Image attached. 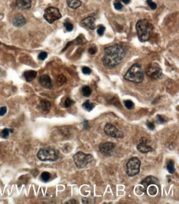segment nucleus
Segmentation results:
<instances>
[{"label": "nucleus", "instance_id": "nucleus-1", "mask_svg": "<svg viewBox=\"0 0 179 204\" xmlns=\"http://www.w3.org/2000/svg\"><path fill=\"white\" fill-rule=\"evenodd\" d=\"M127 52V48L123 44H117L106 48L102 58L103 64L109 68L115 67L120 64Z\"/></svg>", "mask_w": 179, "mask_h": 204}, {"label": "nucleus", "instance_id": "nucleus-2", "mask_svg": "<svg viewBox=\"0 0 179 204\" xmlns=\"http://www.w3.org/2000/svg\"><path fill=\"white\" fill-rule=\"evenodd\" d=\"M137 36L141 42L149 41L154 27L148 20L142 19L138 20L135 26Z\"/></svg>", "mask_w": 179, "mask_h": 204}, {"label": "nucleus", "instance_id": "nucleus-3", "mask_svg": "<svg viewBox=\"0 0 179 204\" xmlns=\"http://www.w3.org/2000/svg\"><path fill=\"white\" fill-rule=\"evenodd\" d=\"M127 81L135 84H140L144 81V74L142 67L138 64H135L129 69L123 77Z\"/></svg>", "mask_w": 179, "mask_h": 204}, {"label": "nucleus", "instance_id": "nucleus-4", "mask_svg": "<svg viewBox=\"0 0 179 204\" xmlns=\"http://www.w3.org/2000/svg\"><path fill=\"white\" fill-rule=\"evenodd\" d=\"M37 155L38 159L41 161L54 162L58 158L59 152L55 148L48 147L40 149Z\"/></svg>", "mask_w": 179, "mask_h": 204}, {"label": "nucleus", "instance_id": "nucleus-5", "mask_svg": "<svg viewBox=\"0 0 179 204\" xmlns=\"http://www.w3.org/2000/svg\"><path fill=\"white\" fill-rule=\"evenodd\" d=\"M73 159L76 166L78 169H80L84 168L87 166L88 164L93 162L94 158L91 154L78 152L74 155Z\"/></svg>", "mask_w": 179, "mask_h": 204}, {"label": "nucleus", "instance_id": "nucleus-6", "mask_svg": "<svg viewBox=\"0 0 179 204\" xmlns=\"http://www.w3.org/2000/svg\"><path fill=\"white\" fill-rule=\"evenodd\" d=\"M140 165L141 162L138 158L136 157L131 158L126 165L127 175L130 177L137 175L140 172Z\"/></svg>", "mask_w": 179, "mask_h": 204}, {"label": "nucleus", "instance_id": "nucleus-7", "mask_svg": "<svg viewBox=\"0 0 179 204\" xmlns=\"http://www.w3.org/2000/svg\"><path fill=\"white\" fill-rule=\"evenodd\" d=\"M145 74L152 79H159L162 77V70L159 64L157 62H153L147 67L145 70Z\"/></svg>", "mask_w": 179, "mask_h": 204}, {"label": "nucleus", "instance_id": "nucleus-8", "mask_svg": "<svg viewBox=\"0 0 179 204\" xmlns=\"http://www.w3.org/2000/svg\"><path fill=\"white\" fill-rule=\"evenodd\" d=\"M62 17V15L57 8L49 7L44 11V18L50 24L58 20Z\"/></svg>", "mask_w": 179, "mask_h": 204}, {"label": "nucleus", "instance_id": "nucleus-9", "mask_svg": "<svg viewBox=\"0 0 179 204\" xmlns=\"http://www.w3.org/2000/svg\"><path fill=\"white\" fill-rule=\"evenodd\" d=\"M104 132L107 135L114 138H123V134L116 127L110 123H107L104 127Z\"/></svg>", "mask_w": 179, "mask_h": 204}, {"label": "nucleus", "instance_id": "nucleus-10", "mask_svg": "<svg viewBox=\"0 0 179 204\" xmlns=\"http://www.w3.org/2000/svg\"><path fill=\"white\" fill-rule=\"evenodd\" d=\"M116 145L112 142L102 143L99 145L100 153L105 156H110L113 154Z\"/></svg>", "mask_w": 179, "mask_h": 204}, {"label": "nucleus", "instance_id": "nucleus-11", "mask_svg": "<svg viewBox=\"0 0 179 204\" xmlns=\"http://www.w3.org/2000/svg\"><path fill=\"white\" fill-rule=\"evenodd\" d=\"M140 184L144 187V188H142V191L145 193H146L147 187L151 185H155L160 187L159 179L157 178L152 176H149L146 177L145 179H144V180H142V182L140 183Z\"/></svg>", "mask_w": 179, "mask_h": 204}, {"label": "nucleus", "instance_id": "nucleus-12", "mask_svg": "<svg viewBox=\"0 0 179 204\" xmlns=\"http://www.w3.org/2000/svg\"><path fill=\"white\" fill-rule=\"evenodd\" d=\"M39 83L43 88L51 89L53 87L52 82L51 78L47 75H43L39 79Z\"/></svg>", "mask_w": 179, "mask_h": 204}, {"label": "nucleus", "instance_id": "nucleus-13", "mask_svg": "<svg viewBox=\"0 0 179 204\" xmlns=\"http://www.w3.org/2000/svg\"><path fill=\"white\" fill-rule=\"evenodd\" d=\"M147 140H142L141 142L137 145V150L142 153H147L153 151V148L151 145H149Z\"/></svg>", "mask_w": 179, "mask_h": 204}, {"label": "nucleus", "instance_id": "nucleus-14", "mask_svg": "<svg viewBox=\"0 0 179 204\" xmlns=\"http://www.w3.org/2000/svg\"><path fill=\"white\" fill-rule=\"evenodd\" d=\"M16 6L21 10H27L31 8L32 0H16Z\"/></svg>", "mask_w": 179, "mask_h": 204}, {"label": "nucleus", "instance_id": "nucleus-15", "mask_svg": "<svg viewBox=\"0 0 179 204\" xmlns=\"http://www.w3.org/2000/svg\"><path fill=\"white\" fill-rule=\"evenodd\" d=\"M81 24L82 25L84 26L85 27L91 30H94L96 29L95 19L92 16H89L83 20H81Z\"/></svg>", "mask_w": 179, "mask_h": 204}, {"label": "nucleus", "instance_id": "nucleus-16", "mask_svg": "<svg viewBox=\"0 0 179 204\" xmlns=\"http://www.w3.org/2000/svg\"><path fill=\"white\" fill-rule=\"evenodd\" d=\"M12 22L13 24L16 27H21L25 25L26 20L23 15L19 14L13 17Z\"/></svg>", "mask_w": 179, "mask_h": 204}, {"label": "nucleus", "instance_id": "nucleus-17", "mask_svg": "<svg viewBox=\"0 0 179 204\" xmlns=\"http://www.w3.org/2000/svg\"><path fill=\"white\" fill-rule=\"evenodd\" d=\"M52 105L51 103L48 100H43L41 101V102L39 105V109L44 112L48 113L50 111L51 109Z\"/></svg>", "mask_w": 179, "mask_h": 204}, {"label": "nucleus", "instance_id": "nucleus-18", "mask_svg": "<svg viewBox=\"0 0 179 204\" xmlns=\"http://www.w3.org/2000/svg\"><path fill=\"white\" fill-rule=\"evenodd\" d=\"M37 76L36 71L34 70H28L24 73V76L27 82H30L35 78Z\"/></svg>", "mask_w": 179, "mask_h": 204}, {"label": "nucleus", "instance_id": "nucleus-19", "mask_svg": "<svg viewBox=\"0 0 179 204\" xmlns=\"http://www.w3.org/2000/svg\"><path fill=\"white\" fill-rule=\"evenodd\" d=\"M66 2L68 7L73 9H78L82 4L80 0H66Z\"/></svg>", "mask_w": 179, "mask_h": 204}, {"label": "nucleus", "instance_id": "nucleus-20", "mask_svg": "<svg viewBox=\"0 0 179 204\" xmlns=\"http://www.w3.org/2000/svg\"><path fill=\"white\" fill-rule=\"evenodd\" d=\"M13 130L11 129L5 128L2 130L1 133V137L3 138H7L10 133H13Z\"/></svg>", "mask_w": 179, "mask_h": 204}, {"label": "nucleus", "instance_id": "nucleus-21", "mask_svg": "<svg viewBox=\"0 0 179 204\" xmlns=\"http://www.w3.org/2000/svg\"><path fill=\"white\" fill-rule=\"evenodd\" d=\"M82 106L88 112L91 111L94 108V105H93V103H90L89 100L85 101L84 103H83Z\"/></svg>", "mask_w": 179, "mask_h": 204}, {"label": "nucleus", "instance_id": "nucleus-22", "mask_svg": "<svg viewBox=\"0 0 179 204\" xmlns=\"http://www.w3.org/2000/svg\"><path fill=\"white\" fill-rule=\"evenodd\" d=\"M147 192L149 193L150 195L154 196L157 194L158 192L157 188L155 187L154 185H150V187H147V190H146V193Z\"/></svg>", "mask_w": 179, "mask_h": 204}, {"label": "nucleus", "instance_id": "nucleus-23", "mask_svg": "<svg viewBox=\"0 0 179 204\" xmlns=\"http://www.w3.org/2000/svg\"><path fill=\"white\" fill-rule=\"evenodd\" d=\"M167 169L170 174H173L175 172L176 170L174 168V163L172 160L168 162L167 166Z\"/></svg>", "mask_w": 179, "mask_h": 204}, {"label": "nucleus", "instance_id": "nucleus-24", "mask_svg": "<svg viewBox=\"0 0 179 204\" xmlns=\"http://www.w3.org/2000/svg\"><path fill=\"white\" fill-rule=\"evenodd\" d=\"M91 93V90L89 86H84L82 88V94L84 96L88 97L90 96Z\"/></svg>", "mask_w": 179, "mask_h": 204}, {"label": "nucleus", "instance_id": "nucleus-25", "mask_svg": "<svg viewBox=\"0 0 179 204\" xmlns=\"http://www.w3.org/2000/svg\"><path fill=\"white\" fill-rule=\"evenodd\" d=\"M41 177L44 182H48V181L49 180L50 178H51V174L49 173V172H43L42 174H41Z\"/></svg>", "mask_w": 179, "mask_h": 204}, {"label": "nucleus", "instance_id": "nucleus-26", "mask_svg": "<svg viewBox=\"0 0 179 204\" xmlns=\"http://www.w3.org/2000/svg\"><path fill=\"white\" fill-rule=\"evenodd\" d=\"M67 81L66 78L63 75H60L56 78V81L58 84L59 85H62L65 83H66Z\"/></svg>", "mask_w": 179, "mask_h": 204}, {"label": "nucleus", "instance_id": "nucleus-27", "mask_svg": "<svg viewBox=\"0 0 179 204\" xmlns=\"http://www.w3.org/2000/svg\"><path fill=\"white\" fill-rule=\"evenodd\" d=\"M75 103L74 101L72 100L71 99L69 98H66L64 102V106L65 108H68L71 107L72 105H74Z\"/></svg>", "mask_w": 179, "mask_h": 204}, {"label": "nucleus", "instance_id": "nucleus-28", "mask_svg": "<svg viewBox=\"0 0 179 204\" xmlns=\"http://www.w3.org/2000/svg\"><path fill=\"white\" fill-rule=\"evenodd\" d=\"M124 104L128 109L131 110L134 108V102L131 100H126L124 101Z\"/></svg>", "mask_w": 179, "mask_h": 204}, {"label": "nucleus", "instance_id": "nucleus-29", "mask_svg": "<svg viewBox=\"0 0 179 204\" xmlns=\"http://www.w3.org/2000/svg\"><path fill=\"white\" fill-rule=\"evenodd\" d=\"M147 3L148 5H149V7H150L151 9H152V10H154L157 7V4L153 2L152 0H147Z\"/></svg>", "mask_w": 179, "mask_h": 204}, {"label": "nucleus", "instance_id": "nucleus-30", "mask_svg": "<svg viewBox=\"0 0 179 204\" xmlns=\"http://www.w3.org/2000/svg\"><path fill=\"white\" fill-rule=\"evenodd\" d=\"M156 119H157L158 123H159V124H163L166 122L165 118L161 115H157L156 116Z\"/></svg>", "mask_w": 179, "mask_h": 204}, {"label": "nucleus", "instance_id": "nucleus-31", "mask_svg": "<svg viewBox=\"0 0 179 204\" xmlns=\"http://www.w3.org/2000/svg\"><path fill=\"white\" fill-rule=\"evenodd\" d=\"M64 26L68 32H71L74 29L73 24H71V23H69V22H66L64 24Z\"/></svg>", "mask_w": 179, "mask_h": 204}, {"label": "nucleus", "instance_id": "nucleus-32", "mask_svg": "<svg viewBox=\"0 0 179 204\" xmlns=\"http://www.w3.org/2000/svg\"><path fill=\"white\" fill-rule=\"evenodd\" d=\"M47 57H48V53L45 52H40L38 56V58L41 61H44Z\"/></svg>", "mask_w": 179, "mask_h": 204}, {"label": "nucleus", "instance_id": "nucleus-33", "mask_svg": "<svg viewBox=\"0 0 179 204\" xmlns=\"http://www.w3.org/2000/svg\"><path fill=\"white\" fill-rule=\"evenodd\" d=\"M106 28L103 26H100L97 29V33L99 36L103 35L105 33Z\"/></svg>", "mask_w": 179, "mask_h": 204}, {"label": "nucleus", "instance_id": "nucleus-34", "mask_svg": "<svg viewBox=\"0 0 179 204\" xmlns=\"http://www.w3.org/2000/svg\"><path fill=\"white\" fill-rule=\"evenodd\" d=\"M113 5H114L115 9L117 10H122V7H123L122 3L120 2H119V1H116L113 3Z\"/></svg>", "mask_w": 179, "mask_h": 204}, {"label": "nucleus", "instance_id": "nucleus-35", "mask_svg": "<svg viewBox=\"0 0 179 204\" xmlns=\"http://www.w3.org/2000/svg\"><path fill=\"white\" fill-rule=\"evenodd\" d=\"M82 72L84 74L90 75L91 74V70L88 67L85 66V67H83L82 68Z\"/></svg>", "mask_w": 179, "mask_h": 204}, {"label": "nucleus", "instance_id": "nucleus-36", "mask_svg": "<svg viewBox=\"0 0 179 204\" xmlns=\"http://www.w3.org/2000/svg\"><path fill=\"white\" fill-rule=\"evenodd\" d=\"M146 125H147V128L149 129V130H151V131L154 130L155 125L152 122L148 121L146 123Z\"/></svg>", "mask_w": 179, "mask_h": 204}, {"label": "nucleus", "instance_id": "nucleus-37", "mask_svg": "<svg viewBox=\"0 0 179 204\" xmlns=\"http://www.w3.org/2000/svg\"><path fill=\"white\" fill-rule=\"evenodd\" d=\"M7 107H2L0 108V116H3L7 113Z\"/></svg>", "mask_w": 179, "mask_h": 204}, {"label": "nucleus", "instance_id": "nucleus-38", "mask_svg": "<svg viewBox=\"0 0 179 204\" xmlns=\"http://www.w3.org/2000/svg\"><path fill=\"white\" fill-rule=\"evenodd\" d=\"M88 52L91 55H94L97 52V48L95 47H91L88 49Z\"/></svg>", "mask_w": 179, "mask_h": 204}, {"label": "nucleus", "instance_id": "nucleus-39", "mask_svg": "<svg viewBox=\"0 0 179 204\" xmlns=\"http://www.w3.org/2000/svg\"><path fill=\"white\" fill-rule=\"evenodd\" d=\"M122 1L125 4H128L131 2V0H122Z\"/></svg>", "mask_w": 179, "mask_h": 204}, {"label": "nucleus", "instance_id": "nucleus-40", "mask_svg": "<svg viewBox=\"0 0 179 204\" xmlns=\"http://www.w3.org/2000/svg\"></svg>", "mask_w": 179, "mask_h": 204}]
</instances>
